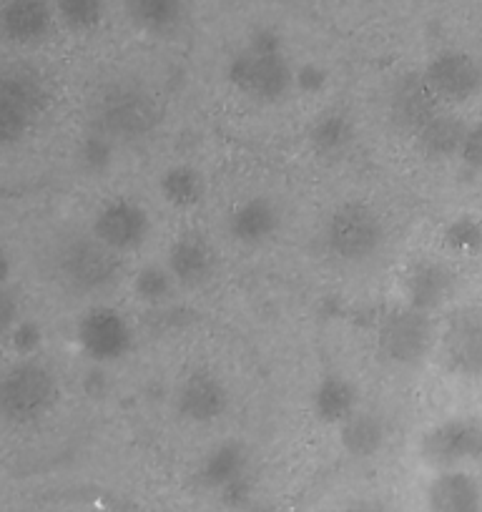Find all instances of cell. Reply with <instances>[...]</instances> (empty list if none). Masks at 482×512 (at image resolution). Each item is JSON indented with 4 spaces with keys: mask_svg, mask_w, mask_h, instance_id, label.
<instances>
[{
    "mask_svg": "<svg viewBox=\"0 0 482 512\" xmlns=\"http://www.w3.org/2000/svg\"><path fill=\"white\" fill-rule=\"evenodd\" d=\"M56 395L58 384L51 369L21 362L0 377V417L13 425H31L51 412Z\"/></svg>",
    "mask_w": 482,
    "mask_h": 512,
    "instance_id": "7a4b0ae2",
    "label": "cell"
},
{
    "mask_svg": "<svg viewBox=\"0 0 482 512\" xmlns=\"http://www.w3.org/2000/svg\"><path fill=\"white\" fill-rule=\"evenodd\" d=\"M294 83H297L302 91L317 93L322 91L324 83H327V73H324L319 66H304L302 71L294 73Z\"/></svg>",
    "mask_w": 482,
    "mask_h": 512,
    "instance_id": "e575fe53",
    "label": "cell"
},
{
    "mask_svg": "<svg viewBox=\"0 0 482 512\" xmlns=\"http://www.w3.org/2000/svg\"><path fill=\"white\" fill-rule=\"evenodd\" d=\"M312 410L317 420L327 425H342L347 417L357 412V390L349 379L332 374L317 384L312 395Z\"/></svg>",
    "mask_w": 482,
    "mask_h": 512,
    "instance_id": "ffe728a7",
    "label": "cell"
},
{
    "mask_svg": "<svg viewBox=\"0 0 482 512\" xmlns=\"http://www.w3.org/2000/svg\"><path fill=\"white\" fill-rule=\"evenodd\" d=\"M78 159H81L86 171H91V174H103L113 161V141L108 139V136L98 134V131H91V134L81 141Z\"/></svg>",
    "mask_w": 482,
    "mask_h": 512,
    "instance_id": "f1b7e54d",
    "label": "cell"
},
{
    "mask_svg": "<svg viewBox=\"0 0 482 512\" xmlns=\"http://www.w3.org/2000/svg\"><path fill=\"white\" fill-rule=\"evenodd\" d=\"M33 121H28L21 113L11 111V108L0 106V146H13L28 134Z\"/></svg>",
    "mask_w": 482,
    "mask_h": 512,
    "instance_id": "4dcf8cb0",
    "label": "cell"
},
{
    "mask_svg": "<svg viewBox=\"0 0 482 512\" xmlns=\"http://www.w3.org/2000/svg\"><path fill=\"white\" fill-rule=\"evenodd\" d=\"M327 241L344 262H367L385 241V226L370 206L344 204L329 219Z\"/></svg>",
    "mask_w": 482,
    "mask_h": 512,
    "instance_id": "8992f818",
    "label": "cell"
},
{
    "mask_svg": "<svg viewBox=\"0 0 482 512\" xmlns=\"http://www.w3.org/2000/svg\"><path fill=\"white\" fill-rule=\"evenodd\" d=\"M78 342L96 362H116L126 357L134 344V332L121 312L111 307H96L78 322Z\"/></svg>",
    "mask_w": 482,
    "mask_h": 512,
    "instance_id": "9c48e42d",
    "label": "cell"
},
{
    "mask_svg": "<svg viewBox=\"0 0 482 512\" xmlns=\"http://www.w3.org/2000/svg\"><path fill=\"white\" fill-rule=\"evenodd\" d=\"M53 11L46 0H6L0 6V33L13 43H38L51 33Z\"/></svg>",
    "mask_w": 482,
    "mask_h": 512,
    "instance_id": "2e32d148",
    "label": "cell"
},
{
    "mask_svg": "<svg viewBox=\"0 0 482 512\" xmlns=\"http://www.w3.org/2000/svg\"><path fill=\"white\" fill-rule=\"evenodd\" d=\"M149 229V214L131 201H111L93 221V236L116 254L139 249L149 236Z\"/></svg>",
    "mask_w": 482,
    "mask_h": 512,
    "instance_id": "8fae6325",
    "label": "cell"
},
{
    "mask_svg": "<svg viewBox=\"0 0 482 512\" xmlns=\"http://www.w3.org/2000/svg\"><path fill=\"white\" fill-rule=\"evenodd\" d=\"M344 512H382V510L380 507H372V505H352V507H347Z\"/></svg>",
    "mask_w": 482,
    "mask_h": 512,
    "instance_id": "8d00e7d4",
    "label": "cell"
},
{
    "mask_svg": "<svg viewBox=\"0 0 482 512\" xmlns=\"http://www.w3.org/2000/svg\"><path fill=\"white\" fill-rule=\"evenodd\" d=\"M18 319V302L16 294L8 292L6 287H0V339L8 337L16 327Z\"/></svg>",
    "mask_w": 482,
    "mask_h": 512,
    "instance_id": "836d02e7",
    "label": "cell"
},
{
    "mask_svg": "<svg viewBox=\"0 0 482 512\" xmlns=\"http://www.w3.org/2000/svg\"><path fill=\"white\" fill-rule=\"evenodd\" d=\"M420 455L435 470H460L465 462L482 465V417H452L435 425L422 437Z\"/></svg>",
    "mask_w": 482,
    "mask_h": 512,
    "instance_id": "5b68a950",
    "label": "cell"
},
{
    "mask_svg": "<svg viewBox=\"0 0 482 512\" xmlns=\"http://www.w3.org/2000/svg\"><path fill=\"white\" fill-rule=\"evenodd\" d=\"M51 101L46 78L28 66H11L0 71V106L36 121Z\"/></svg>",
    "mask_w": 482,
    "mask_h": 512,
    "instance_id": "4fadbf2b",
    "label": "cell"
},
{
    "mask_svg": "<svg viewBox=\"0 0 482 512\" xmlns=\"http://www.w3.org/2000/svg\"><path fill=\"white\" fill-rule=\"evenodd\" d=\"M430 512H482V487L470 472L440 470L427 490Z\"/></svg>",
    "mask_w": 482,
    "mask_h": 512,
    "instance_id": "e0dca14e",
    "label": "cell"
},
{
    "mask_svg": "<svg viewBox=\"0 0 482 512\" xmlns=\"http://www.w3.org/2000/svg\"><path fill=\"white\" fill-rule=\"evenodd\" d=\"M176 407L181 417L206 425L224 415L229 407V392L224 382L211 372H194L181 382L176 392Z\"/></svg>",
    "mask_w": 482,
    "mask_h": 512,
    "instance_id": "7c38bea8",
    "label": "cell"
},
{
    "mask_svg": "<svg viewBox=\"0 0 482 512\" xmlns=\"http://www.w3.org/2000/svg\"><path fill=\"white\" fill-rule=\"evenodd\" d=\"M279 226V211L264 196L249 199L231 214L229 231L236 241L241 244H262L269 236L277 231Z\"/></svg>",
    "mask_w": 482,
    "mask_h": 512,
    "instance_id": "d6986e66",
    "label": "cell"
},
{
    "mask_svg": "<svg viewBox=\"0 0 482 512\" xmlns=\"http://www.w3.org/2000/svg\"><path fill=\"white\" fill-rule=\"evenodd\" d=\"M214 272V251L204 239L184 236L169 251V274L186 287H199Z\"/></svg>",
    "mask_w": 482,
    "mask_h": 512,
    "instance_id": "ac0fdd59",
    "label": "cell"
},
{
    "mask_svg": "<svg viewBox=\"0 0 482 512\" xmlns=\"http://www.w3.org/2000/svg\"><path fill=\"white\" fill-rule=\"evenodd\" d=\"M390 113L397 126L410 128L417 134L435 113H440V98L427 86L425 76L410 73V76L400 78L392 88Z\"/></svg>",
    "mask_w": 482,
    "mask_h": 512,
    "instance_id": "9a60e30c",
    "label": "cell"
},
{
    "mask_svg": "<svg viewBox=\"0 0 482 512\" xmlns=\"http://www.w3.org/2000/svg\"><path fill=\"white\" fill-rule=\"evenodd\" d=\"M457 156H460L470 169L482 171V123L467 128L465 139H462L460 146V154Z\"/></svg>",
    "mask_w": 482,
    "mask_h": 512,
    "instance_id": "d6a6232c",
    "label": "cell"
},
{
    "mask_svg": "<svg viewBox=\"0 0 482 512\" xmlns=\"http://www.w3.org/2000/svg\"><path fill=\"white\" fill-rule=\"evenodd\" d=\"M161 194L171 206L189 209L204 199V176L194 166H174L161 176Z\"/></svg>",
    "mask_w": 482,
    "mask_h": 512,
    "instance_id": "d4e9b609",
    "label": "cell"
},
{
    "mask_svg": "<svg viewBox=\"0 0 482 512\" xmlns=\"http://www.w3.org/2000/svg\"><path fill=\"white\" fill-rule=\"evenodd\" d=\"M440 352L452 374L482 379V307H462L447 317Z\"/></svg>",
    "mask_w": 482,
    "mask_h": 512,
    "instance_id": "ba28073f",
    "label": "cell"
},
{
    "mask_svg": "<svg viewBox=\"0 0 482 512\" xmlns=\"http://www.w3.org/2000/svg\"><path fill=\"white\" fill-rule=\"evenodd\" d=\"M247 477V452L239 442H224L216 445L209 455L201 460L199 480L209 490L221 492L231 482Z\"/></svg>",
    "mask_w": 482,
    "mask_h": 512,
    "instance_id": "44dd1931",
    "label": "cell"
},
{
    "mask_svg": "<svg viewBox=\"0 0 482 512\" xmlns=\"http://www.w3.org/2000/svg\"><path fill=\"white\" fill-rule=\"evenodd\" d=\"M11 342H13V347H16V352H21V354L36 352V349L41 347V342H43L41 327H38L36 322L16 324V327H13V332H11Z\"/></svg>",
    "mask_w": 482,
    "mask_h": 512,
    "instance_id": "1f68e13d",
    "label": "cell"
},
{
    "mask_svg": "<svg viewBox=\"0 0 482 512\" xmlns=\"http://www.w3.org/2000/svg\"><path fill=\"white\" fill-rule=\"evenodd\" d=\"M377 344L387 362L397 367H417L435 347V324L430 314L412 307L392 309L380 324Z\"/></svg>",
    "mask_w": 482,
    "mask_h": 512,
    "instance_id": "277c9868",
    "label": "cell"
},
{
    "mask_svg": "<svg viewBox=\"0 0 482 512\" xmlns=\"http://www.w3.org/2000/svg\"><path fill=\"white\" fill-rule=\"evenodd\" d=\"M385 440V422L372 412H354L339 425V442L349 455L359 457V460L375 457L385 447Z\"/></svg>",
    "mask_w": 482,
    "mask_h": 512,
    "instance_id": "603a6c76",
    "label": "cell"
},
{
    "mask_svg": "<svg viewBox=\"0 0 482 512\" xmlns=\"http://www.w3.org/2000/svg\"><path fill=\"white\" fill-rule=\"evenodd\" d=\"M309 139H312L317 154L337 156L352 141V126H349L347 116H342V113H327V116L314 123Z\"/></svg>",
    "mask_w": 482,
    "mask_h": 512,
    "instance_id": "484cf974",
    "label": "cell"
},
{
    "mask_svg": "<svg viewBox=\"0 0 482 512\" xmlns=\"http://www.w3.org/2000/svg\"><path fill=\"white\" fill-rule=\"evenodd\" d=\"M8 274H11V262H8V256L0 251V287H3V282L8 279Z\"/></svg>",
    "mask_w": 482,
    "mask_h": 512,
    "instance_id": "d590c367",
    "label": "cell"
},
{
    "mask_svg": "<svg viewBox=\"0 0 482 512\" xmlns=\"http://www.w3.org/2000/svg\"><path fill=\"white\" fill-rule=\"evenodd\" d=\"M126 13L139 31L166 36L184 18V0H126Z\"/></svg>",
    "mask_w": 482,
    "mask_h": 512,
    "instance_id": "cb8c5ba5",
    "label": "cell"
},
{
    "mask_svg": "<svg viewBox=\"0 0 482 512\" xmlns=\"http://www.w3.org/2000/svg\"><path fill=\"white\" fill-rule=\"evenodd\" d=\"M159 123V108L154 98L139 86H113L98 101L93 116V131L116 141H136L151 134Z\"/></svg>",
    "mask_w": 482,
    "mask_h": 512,
    "instance_id": "3957f363",
    "label": "cell"
},
{
    "mask_svg": "<svg viewBox=\"0 0 482 512\" xmlns=\"http://www.w3.org/2000/svg\"><path fill=\"white\" fill-rule=\"evenodd\" d=\"M467 126L455 113H435L425 126L417 131V149L430 159H450L460 154Z\"/></svg>",
    "mask_w": 482,
    "mask_h": 512,
    "instance_id": "7402d4cb",
    "label": "cell"
},
{
    "mask_svg": "<svg viewBox=\"0 0 482 512\" xmlns=\"http://www.w3.org/2000/svg\"><path fill=\"white\" fill-rule=\"evenodd\" d=\"M171 289H174V277L169 274V269L146 267L141 269L134 279L136 297L144 299V302L149 304L164 302V299L171 294Z\"/></svg>",
    "mask_w": 482,
    "mask_h": 512,
    "instance_id": "83f0119b",
    "label": "cell"
},
{
    "mask_svg": "<svg viewBox=\"0 0 482 512\" xmlns=\"http://www.w3.org/2000/svg\"><path fill=\"white\" fill-rule=\"evenodd\" d=\"M121 262L116 251L103 246L96 236H78L66 241L58 254V272L63 282L78 292H96L116 279Z\"/></svg>",
    "mask_w": 482,
    "mask_h": 512,
    "instance_id": "52a82bcc",
    "label": "cell"
},
{
    "mask_svg": "<svg viewBox=\"0 0 482 512\" xmlns=\"http://www.w3.org/2000/svg\"><path fill=\"white\" fill-rule=\"evenodd\" d=\"M447 244L457 251H470L482 244V226L472 219H460L447 229Z\"/></svg>",
    "mask_w": 482,
    "mask_h": 512,
    "instance_id": "f546056e",
    "label": "cell"
},
{
    "mask_svg": "<svg viewBox=\"0 0 482 512\" xmlns=\"http://www.w3.org/2000/svg\"><path fill=\"white\" fill-rule=\"evenodd\" d=\"M457 277L447 264L435 262V259H422L407 272L405 292L407 307L420 309V312H435L447 299L455 294Z\"/></svg>",
    "mask_w": 482,
    "mask_h": 512,
    "instance_id": "5bb4252c",
    "label": "cell"
},
{
    "mask_svg": "<svg viewBox=\"0 0 482 512\" xmlns=\"http://www.w3.org/2000/svg\"><path fill=\"white\" fill-rule=\"evenodd\" d=\"M229 81L254 101L274 103L287 96L294 86V71L284 58L277 33H254L252 43L231 58Z\"/></svg>",
    "mask_w": 482,
    "mask_h": 512,
    "instance_id": "6da1fadb",
    "label": "cell"
},
{
    "mask_svg": "<svg viewBox=\"0 0 482 512\" xmlns=\"http://www.w3.org/2000/svg\"><path fill=\"white\" fill-rule=\"evenodd\" d=\"M58 16L71 31H93L103 18V0H56Z\"/></svg>",
    "mask_w": 482,
    "mask_h": 512,
    "instance_id": "4316f807",
    "label": "cell"
},
{
    "mask_svg": "<svg viewBox=\"0 0 482 512\" xmlns=\"http://www.w3.org/2000/svg\"><path fill=\"white\" fill-rule=\"evenodd\" d=\"M425 81L440 101L465 103L482 91V68L470 53L445 51L432 58Z\"/></svg>",
    "mask_w": 482,
    "mask_h": 512,
    "instance_id": "30bf717a",
    "label": "cell"
}]
</instances>
